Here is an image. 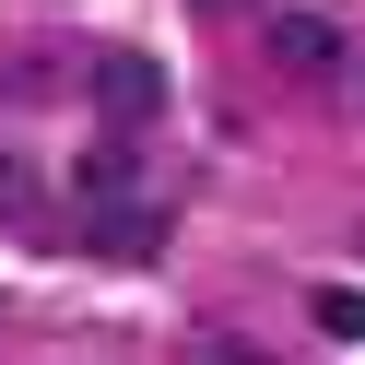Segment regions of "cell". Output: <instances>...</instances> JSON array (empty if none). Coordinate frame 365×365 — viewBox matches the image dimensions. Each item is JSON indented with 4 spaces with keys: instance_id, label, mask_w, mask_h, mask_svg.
<instances>
[{
    "instance_id": "6da1fadb",
    "label": "cell",
    "mask_w": 365,
    "mask_h": 365,
    "mask_svg": "<svg viewBox=\"0 0 365 365\" xmlns=\"http://www.w3.org/2000/svg\"><path fill=\"white\" fill-rule=\"evenodd\" d=\"M71 212H83V236L118 247V259H153V236H165V224H153V200L130 189V153H95V165L71 177Z\"/></svg>"
},
{
    "instance_id": "7a4b0ae2",
    "label": "cell",
    "mask_w": 365,
    "mask_h": 365,
    "mask_svg": "<svg viewBox=\"0 0 365 365\" xmlns=\"http://www.w3.org/2000/svg\"><path fill=\"white\" fill-rule=\"evenodd\" d=\"M95 106H106L118 142H142V130L165 118V71H153L142 48H106V59H95Z\"/></svg>"
},
{
    "instance_id": "3957f363",
    "label": "cell",
    "mask_w": 365,
    "mask_h": 365,
    "mask_svg": "<svg viewBox=\"0 0 365 365\" xmlns=\"http://www.w3.org/2000/svg\"><path fill=\"white\" fill-rule=\"evenodd\" d=\"M271 59H283L294 83H330V71H341V36H330V12H271Z\"/></svg>"
},
{
    "instance_id": "277c9868",
    "label": "cell",
    "mask_w": 365,
    "mask_h": 365,
    "mask_svg": "<svg viewBox=\"0 0 365 365\" xmlns=\"http://www.w3.org/2000/svg\"><path fill=\"white\" fill-rule=\"evenodd\" d=\"M307 318H318L330 341H365V283H318V294H307Z\"/></svg>"
},
{
    "instance_id": "5b68a950",
    "label": "cell",
    "mask_w": 365,
    "mask_h": 365,
    "mask_svg": "<svg viewBox=\"0 0 365 365\" xmlns=\"http://www.w3.org/2000/svg\"><path fill=\"white\" fill-rule=\"evenodd\" d=\"M189 365H271L259 341H236V330H189Z\"/></svg>"
},
{
    "instance_id": "8992f818",
    "label": "cell",
    "mask_w": 365,
    "mask_h": 365,
    "mask_svg": "<svg viewBox=\"0 0 365 365\" xmlns=\"http://www.w3.org/2000/svg\"><path fill=\"white\" fill-rule=\"evenodd\" d=\"M200 12H236V0H200Z\"/></svg>"
}]
</instances>
